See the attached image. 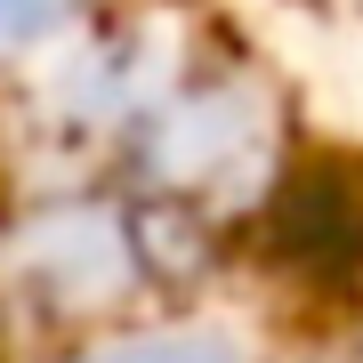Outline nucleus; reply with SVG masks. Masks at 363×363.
<instances>
[{
    "label": "nucleus",
    "instance_id": "f257e3e1",
    "mask_svg": "<svg viewBox=\"0 0 363 363\" xmlns=\"http://www.w3.org/2000/svg\"><path fill=\"white\" fill-rule=\"evenodd\" d=\"M33 9H49V0H0V33H9V25H25Z\"/></svg>",
    "mask_w": 363,
    "mask_h": 363
}]
</instances>
